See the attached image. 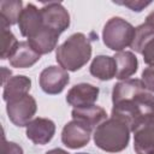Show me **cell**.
I'll use <instances>...</instances> for the list:
<instances>
[{"label": "cell", "instance_id": "cell-2", "mask_svg": "<svg viewBox=\"0 0 154 154\" xmlns=\"http://www.w3.org/2000/svg\"><path fill=\"white\" fill-rule=\"evenodd\" d=\"M91 45L83 32H75L67 37L55 51L58 64L66 71L82 69L91 58Z\"/></svg>", "mask_w": 154, "mask_h": 154}, {"label": "cell", "instance_id": "cell-7", "mask_svg": "<svg viewBox=\"0 0 154 154\" xmlns=\"http://www.w3.org/2000/svg\"><path fill=\"white\" fill-rule=\"evenodd\" d=\"M70 82V76L66 70L61 66H48L43 69L40 73L38 83L41 89L48 95H57L60 94L67 83Z\"/></svg>", "mask_w": 154, "mask_h": 154}, {"label": "cell", "instance_id": "cell-28", "mask_svg": "<svg viewBox=\"0 0 154 154\" xmlns=\"http://www.w3.org/2000/svg\"><path fill=\"white\" fill-rule=\"evenodd\" d=\"M77 154H88V153H77Z\"/></svg>", "mask_w": 154, "mask_h": 154}, {"label": "cell", "instance_id": "cell-17", "mask_svg": "<svg viewBox=\"0 0 154 154\" xmlns=\"http://www.w3.org/2000/svg\"><path fill=\"white\" fill-rule=\"evenodd\" d=\"M89 71L91 76L100 81H109L114 78L117 73L116 60L109 55H97L93 59Z\"/></svg>", "mask_w": 154, "mask_h": 154}, {"label": "cell", "instance_id": "cell-20", "mask_svg": "<svg viewBox=\"0 0 154 154\" xmlns=\"http://www.w3.org/2000/svg\"><path fill=\"white\" fill-rule=\"evenodd\" d=\"M154 37V28L148 24V23H143L141 25H138L135 30V37L132 40L131 43V49L135 51L136 53H142V49L144 47V45L152 38Z\"/></svg>", "mask_w": 154, "mask_h": 154}, {"label": "cell", "instance_id": "cell-8", "mask_svg": "<svg viewBox=\"0 0 154 154\" xmlns=\"http://www.w3.org/2000/svg\"><path fill=\"white\" fill-rule=\"evenodd\" d=\"M91 128L87 124L72 119L66 123L61 131V142L70 149L83 148L89 143L91 136Z\"/></svg>", "mask_w": 154, "mask_h": 154}, {"label": "cell", "instance_id": "cell-13", "mask_svg": "<svg viewBox=\"0 0 154 154\" xmlns=\"http://www.w3.org/2000/svg\"><path fill=\"white\" fill-rule=\"evenodd\" d=\"M30 89H31V79L29 77L23 76V75L10 77L4 83L2 99L6 102L19 99L22 96L28 95Z\"/></svg>", "mask_w": 154, "mask_h": 154}, {"label": "cell", "instance_id": "cell-4", "mask_svg": "<svg viewBox=\"0 0 154 154\" xmlns=\"http://www.w3.org/2000/svg\"><path fill=\"white\" fill-rule=\"evenodd\" d=\"M136 28L122 17H112L103 25L102 40L107 48L114 52H122L130 47L135 37Z\"/></svg>", "mask_w": 154, "mask_h": 154}, {"label": "cell", "instance_id": "cell-14", "mask_svg": "<svg viewBox=\"0 0 154 154\" xmlns=\"http://www.w3.org/2000/svg\"><path fill=\"white\" fill-rule=\"evenodd\" d=\"M59 36L60 35L58 32L43 26L32 37L28 38V42L38 54L42 55V54H48L57 48Z\"/></svg>", "mask_w": 154, "mask_h": 154}, {"label": "cell", "instance_id": "cell-22", "mask_svg": "<svg viewBox=\"0 0 154 154\" xmlns=\"http://www.w3.org/2000/svg\"><path fill=\"white\" fill-rule=\"evenodd\" d=\"M142 83L144 84L146 89L150 93H154V65L148 66L142 72Z\"/></svg>", "mask_w": 154, "mask_h": 154}, {"label": "cell", "instance_id": "cell-5", "mask_svg": "<svg viewBox=\"0 0 154 154\" xmlns=\"http://www.w3.org/2000/svg\"><path fill=\"white\" fill-rule=\"evenodd\" d=\"M37 111L36 100L30 95L22 96L19 99L8 101L6 105V112L8 119L16 126H26Z\"/></svg>", "mask_w": 154, "mask_h": 154}, {"label": "cell", "instance_id": "cell-19", "mask_svg": "<svg viewBox=\"0 0 154 154\" xmlns=\"http://www.w3.org/2000/svg\"><path fill=\"white\" fill-rule=\"evenodd\" d=\"M23 11V2L20 0H4L0 2V24L11 26L18 24L20 13Z\"/></svg>", "mask_w": 154, "mask_h": 154}, {"label": "cell", "instance_id": "cell-11", "mask_svg": "<svg viewBox=\"0 0 154 154\" xmlns=\"http://www.w3.org/2000/svg\"><path fill=\"white\" fill-rule=\"evenodd\" d=\"M25 134L34 144L43 146L53 138L55 134V124L48 118L37 117L26 125Z\"/></svg>", "mask_w": 154, "mask_h": 154}, {"label": "cell", "instance_id": "cell-18", "mask_svg": "<svg viewBox=\"0 0 154 154\" xmlns=\"http://www.w3.org/2000/svg\"><path fill=\"white\" fill-rule=\"evenodd\" d=\"M113 58H114L116 65H117L116 78H118L120 81H125L136 73L137 67H138V61H137L136 55L132 52L122 51V52L116 53V55Z\"/></svg>", "mask_w": 154, "mask_h": 154}, {"label": "cell", "instance_id": "cell-1", "mask_svg": "<svg viewBox=\"0 0 154 154\" xmlns=\"http://www.w3.org/2000/svg\"><path fill=\"white\" fill-rule=\"evenodd\" d=\"M112 117L124 120L131 132L147 117L154 114V95L141 79L129 78L113 85Z\"/></svg>", "mask_w": 154, "mask_h": 154}, {"label": "cell", "instance_id": "cell-12", "mask_svg": "<svg viewBox=\"0 0 154 154\" xmlns=\"http://www.w3.org/2000/svg\"><path fill=\"white\" fill-rule=\"evenodd\" d=\"M18 26L22 36L28 38L32 37L37 31L43 28L41 11L34 4H28L20 13Z\"/></svg>", "mask_w": 154, "mask_h": 154}, {"label": "cell", "instance_id": "cell-25", "mask_svg": "<svg viewBox=\"0 0 154 154\" xmlns=\"http://www.w3.org/2000/svg\"><path fill=\"white\" fill-rule=\"evenodd\" d=\"M4 154H24L23 148L16 142H8L4 137Z\"/></svg>", "mask_w": 154, "mask_h": 154}, {"label": "cell", "instance_id": "cell-24", "mask_svg": "<svg viewBox=\"0 0 154 154\" xmlns=\"http://www.w3.org/2000/svg\"><path fill=\"white\" fill-rule=\"evenodd\" d=\"M113 2L117 5L126 6L131 11H136V12H141L143 8H146L152 4V1H142V0H125V1H113Z\"/></svg>", "mask_w": 154, "mask_h": 154}, {"label": "cell", "instance_id": "cell-21", "mask_svg": "<svg viewBox=\"0 0 154 154\" xmlns=\"http://www.w3.org/2000/svg\"><path fill=\"white\" fill-rule=\"evenodd\" d=\"M1 37H2V48H1L0 58L2 60L10 59L14 54L19 42L13 35V32L10 30V28L5 25H1Z\"/></svg>", "mask_w": 154, "mask_h": 154}, {"label": "cell", "instance_id": "cell-26", "mask_svg": "<svg viewBox=\"0 0 154 154\" xmlns=\"http://www.w3.org/2000/svg\"><path fill=\"white\" fill-rule=\"evenodd\" d=\"M46 154H70V153H67L66 150H64L61 148H54V149H51V150L46 152Z\"/></svg>", "mask_w": 154, "mask_h": 154}, {"label": "cell", "instance_id": "cell-27", "mask_svg": "<svg viewBox=\"0 0 154 154\" xmlns=\"http://www.w3.org/2000/svg\"><path fill=\"white\" fill-rule=\"evenodd\" d=\"M146 23L150 24V25L154 28V11H152V12L147 16V18H146Z\"/></svg>", "mask_w": 154, "mask_h": 154}, {"label": "cell", "instance_id": "cell-15", "mask_svg": "<svg viewBox=\"0 0 154 154\" xmlns=\"http://www.w3.org/2000/svg\"><path fill=\"white\" fill-rule=\"evenodd\" d=\"M41 58V54H38L28 41L19 42L14 54L8 59L10 65L16 69H28L31 67L34 64H36Z\"/></svg>", "mask_w": 154, "mask_h": 154}, {"label": "cell", "instance_id": "cell-6", "mask_svg": "<svg viewBox=\"0 0 154 154\" xmlns=\"http://www.w3.org/2000/svg\"><path fill=\"white\" fill-rule=\"evenodd\" d=\"M43 26L58 32H64L70 26V14L61 2H47L40 8Z\"/></svg>", "mask_w": 154, "mask_h": 154}, {"label": "cell", "instance_id": "cell-16", "mask_svg": "<svg viewBox=\"0 0 154 154\" xmlns=\"http://www.w3.org/2000/svg\"><path fill=\"white\" fill-rule=\"evenodd\" d=\"M72 119L79 120L91 129L99 126L102 122L107 119V113L106 111L96 105H91L88 107H81V108H73L71 112Z\"/></svg>", "mask_w": 154, "mask_h": 154}, {"label": "cell", "instance_id": "cell-9", "mask_svg": "<svg viewBox=\"0 0 154 154\" xmlns=\"http://www.w3.org/2000/svg\"><path fill=\"white\" fill-rule=\"evenodd\" d=\"M132 134L136 154H154V114L144 118Z\"/></svg>", "mask_w": 154, "mask_h": 154}, {"label": "cell", "instance_id": "cell-3", "mask_svg": "<svg viewBox=\"0 0 154 154\" xmlns=\"http://www.w3.org/2000/svg\"><path fill=\"white\" fill-rule=\"evenodd\" d=\"M129 125L117 118L111 117L95 128L93 138L97 148L107 153H119L124 150L130 141Z\"/></svg>", "mask_w": 154, "mask_h": 154}, {"label": "cell", "instance_id": "cell-23", "mask_svg": "<svg viewBox=\"0 0 154 154\" xmlns=\"http://www.w3.org/2000/svg\"><path fill=\"white\" fill-rule=\"evenodd\" d=\"M142 57H143V61L148 65V66H153L154 65V37H152L143 47L142 49Z\"/></svg>", "mask_w": 154, "mask_h": 154}, {"label": "cell", "instance_id": "cell-10", "mask_svg": "<svg viewBox=\"0 0 154 154\" xmlns=\"http://www.w3.org/2000/svg\"><path fill=\"white\" fill-rule=\"evenodd\" d=\"M99 93V88L90 83H78L67 91L66 101L73 108L88 107L96 102Z\"/></svg>", "mask_w": 154, "mask_h": 154}]
</instances>
